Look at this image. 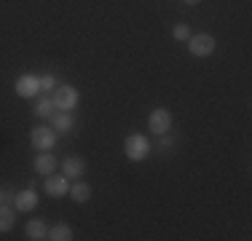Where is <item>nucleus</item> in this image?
<instances>
[{"instance_id":"obj_1","label":"nucleus","mask_w":252,"mask_h":241,"mask_svg":"<svg viewBox=\"0 0 252 241\" xmlns=\"http://www.w3.org/2000/svg\"><path fill=\"white\" fill-rule=\"evenodd\" d=\"M151 140H148L145 134H129L124 140V153L129 161H145L148 155H151Z\"/></svg>"},{"instance_id":"obj_2","label":"nucleus","mask_w":252,"mask_h":241,"mask_svg":"<svg viewBox=\"0 0 252 241\" xmlns=\"http://www.w3.org/2000/svg\"><path fill=\"white\" fill-rule=\"evenodd\" d=\"M188 51L193 54V57H199V59H204V57H212L215 54V48H218V43H215V38L212 35H207V32H199V35H190L188 40Z\"/></svg>"},{"instance_id":"obj_3","label":"nucleus","mask_w":252,"mask_h":241,"mask_svg":"<svg viewBox=\"0 0 252 241\" xmlns=\"http://www.w3.org/2000/svg\"><path fill=\"white\" fill-rule=\"evenodd\" d=\"M148 129H151V134H156V137L169 134V129H172V113L166 110V107H156V110H151V116H148Z\"/></svg>"},{"instance_id":"obj_4","label":"nucleus","mask_w":252,"mask_h":241,"mask_svg":"<svg viewBox=\"0 0 252 241\" xmlns=\"http://www.w3.org/2000/svg\"><path fill=\"white\" fill-rule=\"evenodd\" d=\"M51 99H54V107H57V110H70V113H73V107L78 105V89L62 83V86L54 89Z\"/></svg>"},{"instance_id":"obj_5","label":"nucleus","mask_w":252,"mask_h":241,"mask_svg":"<svg viewBox=\"0 0 252 241\" xmlns=\"http://www.w3.org/2000/svg\"><path fill=\"white\" fill-rule=\"evenodd\" d=\"M30 142H32L35 150H51L54 145H57V131L51 129V126H38V129L30 131Z\"/></svg>"},{"instance_id":"obj_6","label":"nucleus","mask_w":252,"mask_h":241,"mask_svg":"<svg viewBox=\"0 0 252 241\" xmlns=\"http://www.w3.org/2000/svg\"><path fill=\"white\" fill-rule=\"evenodd\" d=\"M14 91H16V96H22V99H32V96H38L40 94L38 75H32V72L19 75V78H16V83H14Z\"/></svg>"},{"instance_id":"obj_7","label":"nucleus","mask_w":252,"mask_h":241,"mask_svg":"<svg viewBox=\"0 0 252 241\" xmlns=\"http://www.w3.org/2000/svg\"><path fill=\"white\" fill-rule=\"evenodd\" d=\"M43 190L49 193L51 198H62V196H67L70 193V180L64 177V174H46V180H43Z\"/></svg>"},{"instance_id":"obj_8","label":"nucleus","mask_w":252,"mask_h":241,"mask_svg":"<svg viewBox=\"0 0 252 241\" xmlns=\"http://www.w3.org/2000/svg\"><path fill=\"white\" fill-rule=\"evenodd\" d=\"M83 172H86V161H83L81 155H67V158L62 161V174L67 180H81Z\"/></svg>"},{"instance_id":"obj_9","label":"nucleus","mask_w":252,"mask_h":241,"mask_svg":"<svg viewBox=\"0 0 252 241\" xmlns=\"http://www.w3.org/2000/svg\"><path fill=\"white\" fill-rule=\"evenodd\" d=\"M38 193H35V188H27V190H22V193H16L14 196V209L16 212H32L35 207H38Z\"/></svg>"},{"instance_id":"obj_10","label":"nucleus","mask_w":252,"mask_h":241,"mask_svg":"<svg viewBox=\"0 0 252 241\" xmlns=\"http://www.w3.org/2000/svg\"><path fill=\"white\" fill-rule=\"evenodd\" d=\"M73 126H75V118H73V113H70V110H54V116H51V129L54 131L67 134Z\"/></svg>"},{"instance_id":"obj_11","label":"nucleus","mask_w":252,"mask_h":241,"mask_svg":"<svg viewBox=\"0 0 252 241\" xmlns=\"http://www.w3.org/2000/svg\"><path fill=\"white\" fill-rule=\"evenodd\" d=\"M25 233H27L30 241H43L46 236H49V225H46L40 217H35V220H30L25 225Z\"/></svg>"},{"instance_id":"obj_12","label":"nucleus","mask_w":252,"mask_h":241,"mask_svg":"<svg viewBox=\"0 0 252 241\" xmlns=\"http://www.w3.org/2000/svg\"><path fill=\"white\" fill-rule=\"evenodd\" d=\"M32 166H35V172H38L40 177H46V174H51L54 169H57V158H54L49 150H43V153L35 155V164Z\"/></svg>"},{"instance_id":"obj_13","label":"nucleus","mask_w":252,"mask_h":241,"mask_svg":"<svg viewBox=\"0 0 252 241\" xmlns=\"http://www.w3.org/2000/svg\"><path fill=\"white\" fill-rule=\"evenodd\" d=\"M67 196L73 198L75 204H86L89 198H92V185L83 182V180H75V182L70 185V193H67Z\"/></svg>"},{"instance_id":"obj_14","label":"nucleus","mask_w":252,"mask_h":241,"mask_svg":"<svg viewBox=\"0 0 252 241\" xmlns=\"http://www.w3.org/2000/svg\"><path fill=\"white\" fill-rule=\"evenodd\" d=\"M14 222H16V209L0 204V233H8L14 228Z\"/></svg>"},{"instance_id":"obj_15","label":"nucleus","mask_w":252,"mask_h":241,"mask_svg":"<svg viewBox=\"0 0 252 241\" xmlns=\"http://www.w3.org/2000/svg\"><path fill=\"white\" fill-rule=\"evenodd\" d=\"M49 241H70L73 239V228L64 225V222H57L54 228H49V236H46Z\"/></svg>"},{"instance_id":"obj_16","label":"nucleus","mask_w":252,"mask_h":241,"mask_svg":"<svg viewBox=\"0 0 252 241\" xmlns=\"http://www.w3.org/2000/svg\"><path fill=\"white\" fill-rule=\"evenodd\" d=\"M54 110H57V107H54V99H51V96H43V99H40L38 102V105H35V116H38V118H51L54 116Z\"/></svg>"},{"instance_id":"obj_17","label":"nucleus","mask_w":252,"mask_h":241,"mask_svg":"<svg viewBox=\"0 0 252 241\" xmlns=\"http://www.w3.org/2000/svg\"><path fill=\"white\" fill-rule=\"evenodd\" d=\"M190 35H193V32H190L188 24H175V30H172V38L180 40V43H185V40H188Z\"/></svg>"},{"instance_id":"obj_18","label":"nucleus","mask_w":252,"mask_h":241,"mask_svg":"<svg viewBox=\"0 0 252 241\" xmlns=\"http://www.w3.org/2000/svg\"><path fill=\"white\" fill-rule=\"evenodd\" d=\"M38 83H40V91H51V89H57V78L51 75V72H43V75H38Z\"/></svg>"},{"instance_id":"obj_19","label":"nucleus","mask_w":252,"mask_h":241,"mask_svg":"<svg viewBox=\"0 0 252 241\" xmlns=\"http://www.w3.org/2000/svg\"><path fill=\"white\" fill-rule=\"evenodd\" d=\"M158 148H161V150H169V148H175V140H169L166 134H161V140H158Z\"/></svg>"},{"instance_id":"obj_20","label":"nucleus","mask_w":252,"mask_h":241,"mask_svg":"<svg viewBox=\"0 0 252 241\" xmlns=\"http://www.w3.org/2000/svg\"><path fill=\"white\" fill-rule=\"evenodd\" d=\"M0 204H5V190L0 188Z\"/></svg>"},{"instance_id":"obj_21","label":"nucleus","mask_w":252,"mask_h":241,"mask_svg":"<svg viewBox=\"0 0 252 241\" xmlns=\"http://www.w3.org/2000/svg\"><path fill=\"white\" fill-rule=\"evenodd\" d=\"M185 3H188V5H196V3H199V0H185Z\"/></svg>"}]
</instances>
